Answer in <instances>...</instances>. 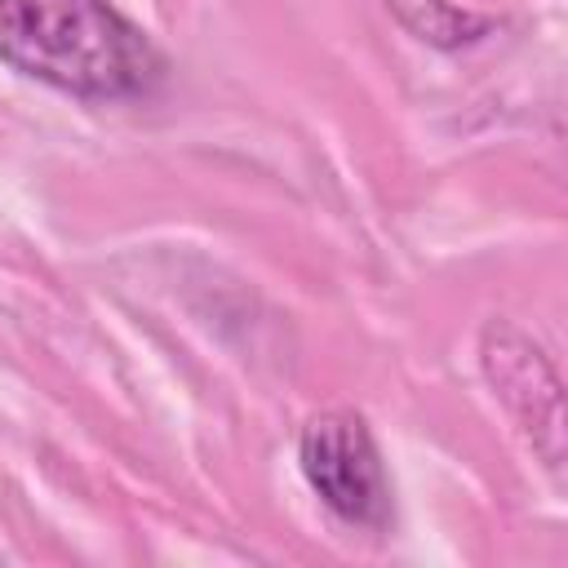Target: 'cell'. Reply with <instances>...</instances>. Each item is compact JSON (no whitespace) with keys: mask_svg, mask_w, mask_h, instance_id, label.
<instances>
[{"mask_svg":"<svg viewBox=\"0 0 568 568\" xmlns=\"http://www.w3.org/2000/svg\"><path fill=\"white\" fill-rule=\"evenodd\" d=\"M0 62L84 102L146 98L164 53L111 0H0Z\"/></svg>","mask_w":568,"mask_h":568,"instance_id":"1","label":"cell"},{"mask_svg":"<svg viewBox=\"0 0 568 568\" xmlns=\"http://www.w3.org/2000/svg\"><path fill=\"white\" fill-rule=\"evenodd\" d=\"M395 9V18L417 36V40H430L439 49H457V44H470L479 40L493 22L470 13V9H457L453 0H386Z\"/></svg>","mask_w":568,"mask_h":568,"instance_id":"4","label":"cell"},{"mask_svg":"<svg viewBox=\"0 0 568 568\" xmlns=\"http://www.w3.org/2000/svg\"><path fill=\"white\" fill-rule=\"evenodd\" d=\"M484 373L497 399L510 408L528 444L546 457V466L564 462V399L559 377L537 342H528L515 324L497 320L484 328Z\"/></svg>","mask_w":568,"mask_h":568,"instance_id":"3","label":"cell"},{"mask_svg":"<svg viewBox=\"0 0 568 568\" xmlns=\"http://www.w3.org/2000/svg\"><path fill=\"white\" fill-rule=\"evenodd\" d=\"M297 462L311 493L355 528H386L390 519V479L382 466V448L364 417L355 413H320L306 422L297 439Z\"/></svg>","mask_w":568,"mask_h":568,"instance_id":"2","label":"cell"}]
</instances>
